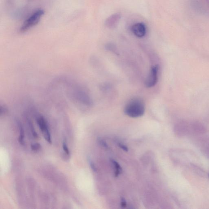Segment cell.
Here are the masks:
<instances>
[{
	"instance_id": "1",
	"label": "cell",
	"mask_w": 209,
	"mask_h": 209,
	"mask_svg": "<svg viewBox=\"0 0 209 209\" xmlns=\"http://www.w3.org/2000/svg\"><path fill=\"white\" fill-rule=\"evenodd\" d=\"M145 112L144 101L139 98H134L126 104L124 108V113L126 115L131 118H138L142 117Z\"/></svg>"
},
{
	"instance_id": "2",
	"label": "cell",
	"mask_w": 209,
	"mask_h": 209,
	"mask_svg": "<svg viewBox=\"0 0 209 209\" xmlns=\"http://www.w3.org/2000/svg\"><path fill=\"white\" fill-rule=\"evenodd\" d=\"M44 13V11L42 9H38L34 11L24 22L21 27L20 32H26L35 25H37Z\"/></svg>"
},
{
	"instance_id": "3",
	"label": "cell",
	"mask_w": 209,
	"mask_h": 209,
	"mask_svg": "<svg viewBox=\"0 0 209 209\" xmlns=\"http://www.w3.org/2000/svg\"><path fill=\"white\" fill-rule=\"evenodd\" d=\"M158 66H153L151 68L149 75L145 81V85L147 87H153L156 84L158 80Z\"/></svg>"
},
{
	"instance_id": "4",
	"label": "cell",
	"mask_w": 209,
	"mask_h": 209,
	"mask_svg": "<svg viewBox=\"0 0 209 209\" xmlns=\"http://www.w3.org/2000/svg\"><path fill=\"white\" fill-rule=\"evenodd\" d=\"M37 122L40 129L41 130L42 132L43 133L45 139L48 143L51 144L52 140H51L50 134L49 131L48 127L45 119L43 116H39L37 118Z\"/></svg>"
},
{
	"instance_id": "5",
	"label": "cell",
	"mask_w": 209,
	"mask_h": 209,
	"mask_svg": "<svg viewBox=\"0 0 209 209\" xmlns=\"http://www.w3.org/2000/svg\"><path fill=\"white\" fill-rule=\"evenodd\" d=\"M132 30L133 33L137 37H144L146 34V28L145 25L142 23H137L133 26Z\"/></svg>"
},
{
	"instance_id": "6",
	"label": "cell",
	"mask_w": 209,
	"mask_h": 209,
	"mask_svg": "<svg viewBox=\"0 0 209 209\" xmlns=\"http://www.w3.org/2000/svg\"><path fill=\"white\" fill-rule=\"evenodd\" d=\"M119 19V16L118 14L112 15V16H111L107 21V24L109 27H114L117 23Z\"/></svg>"
},
{
	"instance_id": "7",
	"label": "cell",
	"mask_w": 209,
	"mask_h": 209,
	"mask_svg": "<svg viewBox=\"0 0 209 209\" xmlns=\"http://www.w3.org/2000/svg\"><path fill=\"white\" fill-rule=\"evenodd\" d=\"M18 125L20 131V135L19 136L18 141L23 146L25 145L24 131L22 125L19 122L18 123Z\"/></svg>"
},
{
	"instance_id": "8",
	"label": "cell",
	"mask_w": 209,
	"mask_h": 209,
	"mask_svg": "<svg viewBox=\"0 0 209 209\" xmlns=\"http://www.w3.org/2000/svg\"><path fill=\"white\" fill-rule=\"evenodd\" d=\"M112 163L113 164L115 169V176L116 177H117L122 173V167L119 164V163L114 160L112 159Z\"/></svg>"
},
{
	"instance_id": "9",
	"label": "cell",
	"mask_w": 209,
	"mask_h": 209,
	"mask_svg": "<svg viewBox=\"0 0 209 209\" xmlns=\"http://www.w3.org/2000/svg\"><path fill=\"white\" fill-rule=\"evenodd\" d=\"M28 124H29V126H30V129H31V132H32V135L34 137V138H36L38 137V136L37 133L36 132L35 129H34L33 124H32V122H30V121L28 122Z\"/></svg>"
},
{
	"instance_id": "10",
	"label": "cell",
	"mask_w": 209,
	"mask_h": 209,
	"mask_svg": "<svg viewBox=\"0 0 209 209\" xmlns=\"http://www.w3.org/2000/svg\"><path fill=\"white\" fill-rule=\"evenodd\" d=\"M31 148L33 151H38L41 148V146L39 143H35L31 145Z\"/></svg>"
},
{
	"instance_id": "11",
	"label": "cell",
	"mask_w": 209,
	"mask_h": 209,
	"mask_svg": "<svg viewBox=\"0 0 209 209\" xmlns=\"http://www.w3.org/2000/svg\"><path fill=\"white\" fill-rule=\"evenodd\" d=\"M98 142H99V144H100L101 146H103V148H106V149H107V148H108V145H107L106 142H105L104 140L101 139H98Z\"/></svg>"
},
{
	"instance_id": "12",
	"label": "cell",
	"mask_w": 209,
	"mask_h": 209,
	"mask_svg": "<svg viewBox=\"0 0 209 209\" xmlns=\"http://www.w3.org/2000/svg\"><path fill=\"white\" fill-rule=\"evenodd\" d=\"M89 163V164L91 168L92 169V170L94 171V172H96L97 171V168H96L95 165L93 162L90 159H88Z\"/></svg>"
},
{
	"instance_id": "13",
	"label": "cell",
	"mask_w": 209,
	"mask_h": 209,
	"mask_svg": "<svg viewBox=\"0 0 209 209\" xmlns=\"http://www.w3.org/2000/svg\"><path fill=\"white\" fill-rule=\"evenodd\" d=\"M63 148L64 151L65 152V153L67 155H69L70 154L69 149L68 148L67 145L65 142H63Z\"/></svg>"
},
{
	"instance_id": "14",
	"label": "cell",
	"mask_w": 209,
	"mask_h": 209,
	"mask_svg": "<svg viewBox=\"0 0 209 209\" xmlns=\"http://www.w3.org/2000/svg\"><path fill=\"white\" fill-rule=\"evenodd\" d=\"M117 144L119 147L124 151H128V148L127 146H125L124 144L121 143H118Z\"/></svg>"
},
{
	"instance_id": "15",
	"label": "cell",
	"mask_w": 209,
	"mask_h": 209,
	"mask_svg": "<svg viewBox=\"0 0 209 209\" xmlns=\"http://www.w3.org/2000/svg\"><path fill=\"white\" fill-rule=\"evenodd\" d=\"M121 207L123 208H125L127 206V202L125 198L122 197L121 200Z\"/></svg>"
},
{
	"instance_id": "16",
	"label": "cell",
	"mask_w": 209,
	"mask_h": 209,
	"mask_svg": "<svg viewBox=\"0 0 209 209\" xmlns=\"http://www.w3.org/2000/svg\"></svg>"
}]
</instances>
